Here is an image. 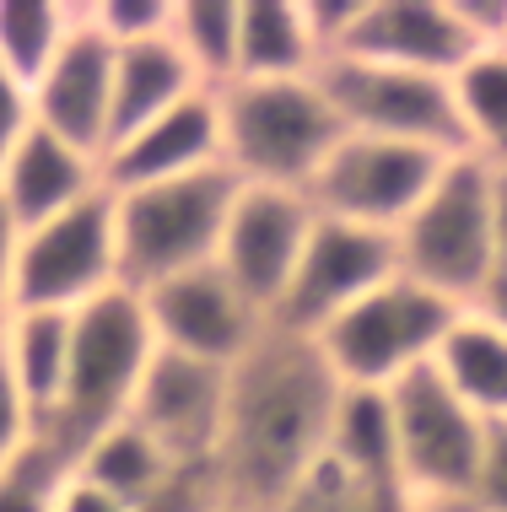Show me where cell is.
Segmentation results:
<instances>
[{
    "label": "cell",
    "instance_id": "f6af8a7d",
    "mask_svg": "<svg viewBox=\"0 0 507 512\" xmlns=\"http://www.w3.org/2000/svg\"><path fill=\"white\" fill-rule=\"evenodd\" d=\"M502 49H507V44H502Z\"/></svg>",
    "mask_w": 507,
    "mask_h": 512
},
{
    "label": "cell",
    "instance_id": "f546056e",
    "mask_svg": "<svg viewBox=\"0 0 507 512\" xmlns=\"http://www.w3.org/2000/svg\"><path fill=\"white\" fill-rule=\"evenodd\" d=\"M222 507H227V496H222L216 459H184V464H173L168 480L130 512H222Z\"/></svg>",
    "mask_w": 507,
    "mask_h": 512
},
{
    "label": "cell",
    "instance_id": "5b68a950",
    "mask_svg": "<svg viewBox=\"0 0 507 512\" xmlns=\"http://www.w3.org/2000/svg\"><path fill=\"white\" fill-rule=\"evenodd\" d=\"M491 189H497V168L481 157H454L427 200L405 216L394 232V254H400V275L416 286L470 308L497 275V232H491Z\"/></svg>",
    "mask_w": 507,
    "mask_h": 512
},
{
    "label": "cell",
    "instance_id": "7402d4cb",
    "mask_svg": "<svg viewBox=\"0 0 507 512\" xmlns=\"http://www.w3.org/2000/svg\"><path fill=\"white\" fill-rule=\"evenodd\" d=\"M65 367H71V313H11L6 324V372L22 389L33 421L44 426L60 405Z\"/></svg>",
    "mask_w": 507,
    "mask_h": 512
},
{
    "label": "cell",
    "instance_id": "ffe728a7",
    "mask_svg": "<svg viewBox=\"0 0 507 512\" xmlns=\"http://www.w3.org/2000/svg\"><path fill=\"white\" fill-rule=\"evenodd\" d=\"M324 65L308 33L303 0H243L238 17V76L232 81H286Z\"/></svg>",
    "mask_w": 507,
    "mask_h": 512
},
{
    "label": "cell",
    "instance_id": "7a4b0ae2",
    "mask_svg": "<svg viewBox=\"0 0 507 512\" xmlns=\"http://www.w3.org/2000/svg\"><path fill=\"white\" fill-rule=\"evenodd\" d=\"M152 356V318H146L141 292H130V286H114L81 313H71V367H65L60 405L49 410L38 437L76 469L87 442L130 415V399L141 389Z\"/></svg>",
    "mask_w": 507,
    "mask_h": 512
},
{
    "label": "cell",
    "instance_id": "ee69618b",
    "mask_svg": "<svg viewBox=\"0 0 507 512\" xmlns=\"http://www.w3.org/2000/svg\"><path fill=\"white\" fill-rule=\"evenodd\" d=\"M222 512H238V507H222Z\"/></svg>",
    "mask_w": 507,
    "mask_h": 512
},
{
    "label": "cell",
    "instance_id": "cb8c5ba5",
    "mask_svg": "<svg viewBox=\"0 0 507 512\" xmlns=\"http://www.w3.org/2000/svg\"><path fill=\"white\" fill-rule=\"evenodd\" d=\"M330 459L362 486L378 480H400L394 469V415H389V389H346L335 410L330 432Z\"/></svg>",
    "mask_w": 507,
    "mask_h": 512
},
{
    "label": "cell",
    "instance_id": "b9f144b4",
    "mask_svg": "<svg viewBox=\"0 0 507 512\" xmlns=\"http://www.w3.org/2000/svg\"><path fill=\"white\" fill-rule=\"evenodd\" d=\"M421 512H481L475 502H437V507H421Z\"/></svg>",
    "mask_w": 507,
    "mask_h": 512
},
{
    "label": "cell",
    "instance_id": "603a6c76",
    "mask_svg": "<svg viewBox=\"0 0 507 512\" xmlns=\"http://www.w3.org/2000/svg\"><path fill=\"white\" fill-rule=\"evenodd\" d=\"M173 464H178V459H168V453H162L157 442L125 415V421H114L103 437L87 442V453L76 459V475L92 480L98 491H108L114 502L141 507L146 496H152L162 480H168Z\"/></svg>",
    "mask_w": 507,
    "mask_h": 512
},
{
    "label": "cell",
    "instance_id": "9c48e42d",
    "mask_svg": "<svg viewBox=\"0 0 507 512\" xmlns=\"http://www.w3.org/2000/svg\"><path fill=\"white\" fill-rule=\"evenodd\" d=\"M114 286H119V238H114V195L108 189H92L71 211L22 232L17 275H11V313H81Z\"/></svg>",
    "mask_w": 507,
    "mask_h": 512
},
{
    "label": "cell",
    "instance_id": "ab89813d",
    "mask_svg": "<svg viewBox=\"0 0 507 512\" xmlns=\"http://www.w3.org/2000/svg\"><path fill=\"white\" fill-rule=\"evenodd\" d=\"M470 313H481L486 324H497L502 335H507V270L491 275V281H486V292L470 302Z\"/></svg>",
    "mask_w": 507,
    "mask_h": 512
},
{
    "label": "cell",
    "instance_id": "ac0fdd59",
    "mask_svg": "<svg viewBox=\"0 0 507 512\" xmlns=\"http://www.w3.org/2000/svg\"><path fill=\"white\" fill-rule=\"evenodd\" d=\"M92 189H103V162L60 141L54 130L33 119V130L17 141V151L0 168V200L11 205V216L22 221V232L44 227L49 216L71 211L76 200H87Z\"/></svg>",
    "mask_w": 507,
    "mask_h": 512
},
{
    "label": "cell",
    "instance_id": "30bf717a",
    "mask_svg": "<svg viewBox=\"0 0 507 512\" xmlns=\"http://www.w3.org/2000/svg\"><path fill=\"white\" fill-rule=\"evenodd\" d=\"M454 157H437L421 146L400 141H373V135H346L330 162L313 173V184L303 189L313 216L351 221V227H373V232H400L405 216L427 200V189L437 184V173Z\"/></svg>",
    "mask_w": 507,
    "mask_h": 512
},
{
    "label": "cell",
    "instance_id": "e0dca14e",
    "mask_svg": "<svg viewBox=\"0 0 507 512\" xmlns=\"http://www.w3.org/2000/svg\"><path fill=\"white\" fill-rule=\"evenodd\" d=\"M222 162V119H216V92H189L178 108L135 130L103 157V189L125 195V189L168 184V178L200 173Z\"/></svg>",
    "mask_w": 507,
    "mask_h": 512
},
{
    "label": "cell",
    "instance_id": "f1b7e54d",
    "mask_svg": "<svg viewBox=\"0 0 507 512\" xmlns=\"http://www.w3.org/2000/svg\"><path fill=\"white\" fill-rule=\"evenodd\" d=\"M81 6L114 49L152 44V38H168L173 27V0H81Z\"/></svg>",
    "mask_w": 507,
    "mask_h": 512
},
{
    "label": "cell",
    "instance_id": "5bb4252c",
    "mask_svg": "<svg viewBox=\"0 0 507 512\" xmlns=\"http://www.w3.org/2000/svg\"><path fill=\"white\" fill-rule=\"evenodd\" d=\"M227 372L200 356L168 351L157 345L141 389L130 399V421L157 442L168 459H216L222 442V415H227Z\"/></svg>",
    "mask_w": 507,
    "mask_h": 512
},
{
    "label": "cell",
    "instance_id": "d6a6232c",
    "mask_svg": "<svg viewBox=\"0 0 507 512\" xmlns=\"http://www.w3.org/2000/svg\"><path fill=\"white\" fill-rule=\"evenodd\" d=\"M33 437H38V421H33V410H27L22 389L11 383V372H6V351H0V469L17 459V453H22Z\"/></svg>",
    "mask_w": 507,
    "mask_h": 512
},
{
    "label": "cell",
    "instance_id": "4dcf8cb0",
    "mask_svg": "<svg viewBox=\"0 0 507 512\" xmlns=\"http://www.w3.org/2000/svg\"><path fill=\"white\" fill-rule=\"evenodd\" d=\"M276 512H362V480H351L335 459H324Z\"/></svg>",
    "mask_w": 507,
    "mask_h": 512
},
{
    "label": "cell",
    "instance_id": "f35d334b",
    "mask_svg": "<svg viewBox=\"0 0 507 512\" xmlns=\"http://www.w3.org/2000/svg\"><path fill=\"white\" fill-rule=\"evenodd\" d=\"M362 512H421V502L400 480H378V486H362Z\"/></svg>",
    "mask_w": 507,
    "mask_h": 512
},
{
    "label": "cell",
    "instance_id": "8992f818",
    "mask_svg": "<svg viewBox=\"0 0 507 512\" xmlns=\"http://www.w3.org/2000/svg\"><path fill=\"white\" fill-rule=\"evenodd\" d=\"M459 313V302L416 286L410 275H394L378 292L351 302L335 324H324L313 345L346 389H389L405 372L432 362Z\"/></svg>",
    "mask_w": 507,
    "mask_h": 512
},
{
    "label": "cell",
    "instance_id": "d590c367",
    "mask_svg": "<svg viewBox=\"0 0 507 512\" xmlns=\"http://www.w3.org/2000/svg\"><path fill=\"white\" fill-rule=\"evenodd\" d=\"M459 27L475 38V49H502L507 44V0H448Z\"/></svg>",
    "mask_w": 507,
    "mask_h": 512
},
{
    "label": "cell",
    "instance_id": "d4e9b609",
    "mask_svg": "<svg viewBox=\"0 0 507 512\" xmlns=\"http://www.w3.org/2000/svg\"><path fill=\"white\" fill-rule=\"evenodd\" d=\"M454 103L470 157L507 168V49H481L454 71Z\"/></svg>",
    "mask_w": 507,
    "mask_h": 512
},
{
    "label": "cell",
    "instance_id": "836d02e7",
    "mask_svg": "<svg viewBox=\"0 0 507 512\" xmlns=\"http://www.w3.org/2000/svg\"><path fill=\"white\" fill-rule=\"evenodd\" d=\"M33 119H38L33 114V92H27L22 81L0 65V168H6V157L17 151L22 135L33 130Z\"/></svg>",
    "mask_w": 507,
    "mask_h": 512
},
{
    "label": "cell",
    "instance_id": "83f0119b",
    "mask_svg": "<svg viewBox=\"0 0 507 512\" xmlns=\"http://www.w3.org/2000/svg\"><path fill=\"white\" fill-rule=\"evenodd\" d=\"M76 469L49 448L44 437H33L27 448L0 469V512H54V496Z\"/></svg>",
    "mask_w": 507,
    "mask_h": 512
},
{
    "label": "cell",
    "instance_id": "74e56055",
    "mask_svg": "<svg viewBox=\"0 0 507 512\" xmlns=\"http://www.w3.org/2000/svg\"><path fill=\"white\" fill-rule=\"evenodd\" d=\"M17 254H22V221L11 216V205L0 200V308L11 313V275H17Z\"/></svg>",
    "mask_w": 507,
    "mask_h": 512
},
{
    "label": "cell",
    "instance_id": "44dd1931",
    "mask_svg": "<svg viewBox=\"0 0 507 512\" xmlns=\"http://www.w3.org/2000/svg\"><path fill=\"white\" fill-rule=\"evenodd\" d=\"M432 367L481 421H507V335L497 324L464 308L437 345Z\"/></svg>",
    "mask_w": 507,
    "mask_h": 512
},
{
    "label": "cell",
    "instance_id": "7c38bea8",
    "mask_svg": "<svg viewBox=\"0 0 507 512\" xmlns=\"http://www.w3.org/2000/svg\"><path fill=\"white\" fill-rule=\"evenodd\" d=\"M313 221L319 216H313L308 195H297V189L243 184L238 200H232V216L222 227V248H216V265H222V275L265 318H276L286 286H292Z\"/></svg>",
    "mask_w": 507,
    "mask_h": 512
},
{
    "label": "cell",
    "instance_id": "4316f807",
    "mask_svg": "<svg viewBox=\"0 0 507 512\" xmlns=\"http://www.w3.org/2000/svg\"><path fill=\"white\" fill-rule=\"evenodd\" d=\"M71 27H76L71 0H0V65L33 92L54 65V54L65 49Z\"/></svg>",
    "mask_w": 507,
    "mask_h": 512
},
{
    "label": "cell",
    "instance_id": "9a60e30c",
    "mask_svg": "<svg viewBox=\"0 0 507 512\" xmlns=\"http://www.w3.org/2000/svg\"><path fill=\"white\" fill-rule=\"evenodd\" d=\"M475 49L448 0H362L346 44L330 60H367L421 76H454Z\"/></svg>",
    "mask_w": 507,
    "mask_h": 512
},
{
    "label": "cell",
    "instance_id": "2e32d148",
    "mask_svg": "<svg viewBox=\"0 0 507 512\" xmlns=\"http://www.w3.org/2000/svg\"><path fill=\"white\" fill-rule=\"evenodd\" d=\"M108 108H114V44L87 22V6H76L71 38L54 54L44 81L33 87V114L60 141H71L76 151L103 162Z\"/></svg>",
    "mask_w": 507,
    "mask_h": 512
},
{
    "label": "cell",
    "instance_id": "8fae6325",
    "mask_svg": "<svg viewBox=\"0 0 507 512\" xmlns=\"http://www.w3.org/2000/svg\"><path fill=\"white\" fill-rule=\"evenodd\" d=\"M394 275H400V254H394L389 232L319 216L308 232L303 259H297V275H292V286H286V297H281V308L270 324L313 340L324 324H335L351 302L378 292Z\"/></svg>",
    "mask_w": 507,
    "mask_h": 512
},
{
    "label": "cell",
    "instance_id": "ba28073f",
    "mask_svg": "<svg viewBox=\"0 0 507 512\" xmlns=\"http://www.w3.org/2000/svg\"><path fill=\"white\" fill-rule=\"evenodd\" d=\"M313 76L346 124V135L421 146L437 157H470L454 103V76H421L367 60H324Z\"/></svg>",
    "mask_w": 507,
    "mask_h": 512
},
{
    "label": "cell",
    "instance_id": "4fadbf2b",
    "mask_svg": "<svg viewBox=\"0 0 507 512\" xmlns=\"http://www.w3.org/2000/svg\"><path fill=\"white\" fill-rule=\"evenodd\" d=\"M141 302H146V318H152L157 345L200 356L211 367H238L254 351V340L270 329V318L227 281L216 259L141 292Z\"/></svg>",
    "mask_w": 507,
    "mask_h": 512
},
{
    "label": "cell",
    "instance_id": "d6986e66",
    "mask_svg": "<svg viewBox=\"0 0 507 512\" xmlns=\"http://www.w3.org/2000/svg\"><path fill=\"white\" fill-rule=\"evenodd\" d=\"M189 92H205L195 71L184 65V54L173 49V38H152V44H130L114 49V108H108V146L130 141L135 130H146L152 119H162L168 108H178Z\"/></svg>",
    "mask_w": 507,
    "mask_h": 512
},
{
    "label": "cell",
    "instance_id": "277c9868",
    "mask_svg": "<svg viewBox=\"0 0 507 512\" xmlns=\"http://www.w3.org/2000/svg\"><path fill=\"white\" fill-rule=\"evenodd\" d=\"M238 178L227 162L168 184H146L114 195V238H119V286L152 292L184 270H200L222 248V227L238 200Z\"/></svg>",
    "mask_w": 507,
    "mask_h": 512
},
{
    "label": "cell",
    "instance_id": "1f68e13d",
    "mask_svg": "<svg viewBox=\"0 0 507 512\" xmlns=\"http://www.w3.org/2000/svg\"><path fill=\"white\" fill-rule=\"evenodd\" d=\"M481 512H507V421H486L481 469H475V496Z\"/></svg>",
    "mask_w": 507,
    "mask_h": 512
},
{
    "label": "cell",
    "instance_id": "8d00e7d4",
    "mask_svg": "<svg viewBox=\"0 0 507 512\" xmlns=\"http://www.w3.org/2000/svg\"><path fill=\"white\" fill-rule=\"evenodd\" d=\"M54 512H130L125 502H114L108 491H98L92 480H81V475H71L60 486V496H54Z\"/></svg>",
    "mask_w": 507,
    "mask_h": 512
},
{
    "label": "cell",
    "instance_id": "7bdbcfd3",
    "mask_svg": "<svg viewBox=\"0 0 507 512\" xmlns=\"http://www.w3.org/2000/svg\"><path fill=\"white\" fill-rule=\"evenodd\" d=\"M6 324H11V313L0 308V351H6Z\"/></svg>",
    "mask_w": 507,
    "mask_h": 512
},
{
    "label": "cell",
    "instance_id": "52a82bcc",
    "mask_svg": "<svg viewBox=\"0 0 507 512\" xmlns=\"http://www.w3.org/2000/svg\"><path fill=\"white\" fill-rule=\"evenodd\" d=\"M389 415H394V469H400V486L421 507L470 502L486 421L437 378L432 362L405 372L400 383H389Z\"/></svg>",
    "mask_w": 507,
    "mask_h": 512
},
{
    "label": "cell",
    "instance_id": "60d3db41",
    "mask_svg": "<svg viewBox=\"0 0 507 512\" xmlns=\"http://www.w3.org/2000/svg\"><path fill=\"white\" fill-rule=\"evenodd\" d=\"M491 232H497V270H507V168H497L491 189Z\"/></svg>",
    "mask_w": 507,
    "mask_h": 512
},
{
    "label": "cell",
    "instance_id": "484cf974",
    "mask_svg": "<svg viewBox=\"0 0 507 512\" xmlns=\"http://www.w3.org/2000/svg\"><path fill=\"white\" fill-rule=\"evenodd\" d=\"M238 17L243 0H173V49L195 71L200 87H227L238 76Z\"/></svg>",
    "mask_w": 507,
    "mask_h": 512
},
{
    "label": "cell",
    "instance_id": "e575fe53",
    "mask_svg": "<svg viewBox=\"0 0 507 512\" xmlns=\"http://www.w3.org/2000/svg\"><path fill=\"white\" fill-rule=\"evenodd\" d=\"M356 11H362V0H303V17H308V33L313 44H319V54L330 60V54L346 44Z\"/></svg>",
    "mask_w": 507,
    "mask_h": 512
},
{
    "label": "cell",
    "instance_id": "3957f363",
    "mask_svg": "<svg viewBox=\"0 0 507 512\" xmlns=\"http://www.w3.org/2000/svg\"><path fill=\"white\" fill-rule=\"evenodd\" d=\"M222 119V162L238 184L259 189H303L346 141V124L324 98L319 76L286 81H227L216 87Z\"/></svg>",
    "mask_w": 507,
    "mask_h": 512
},
{
    "label": "cell",
    "instance_id": "6da1fadb",
    "mask_svg": "<svg viewBox=\"0 0 507 512\" xmlns=\"http://www.w3.org/2000/svg\"><path fill=\"white\" fill-rule=\"evenodd\" d=\"M346 383L308 335L270 324L227 372V415L216 442L222 496L238 512H276L330 459V432Z\"/></svg>",
    "mask_w": 507,
    "mask_h": 512
}]
</instances>
